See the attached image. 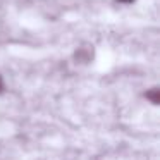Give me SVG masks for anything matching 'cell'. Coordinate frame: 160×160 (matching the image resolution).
I'll list each match as a JSON object with an SVG mask.
<instances>
[{
  "instance_id": "1",
  "label": "cell",
  "mask_w": 160,
  "mask_h": 160,
  "mask_svg": "<svg viewBox=\"0 0 160 160\" xmlns=\"http://www.w3.org/2000/svg\"><path fill=\"white\" fill-rule=\"evenodd\" d=\"M146 98H148L152 103H158L160 102V91H158V88H152V90H148L146 91Z\"/></svg>"
},
{
  "instance_id": "2",
  "label": "cell",
  "mask_w": 160,
  "mask_h": 160,
  "mask_svg": "<svg viewBox=\"0 0 160 160\" xmlns=\"http://www.w3.org/2000/svg\"><path fill=\"white\" fill-rule=\"evenodd\" d=\"M91 55H93V53L90 52V50H78L76 52V60L78 62H88V60L91 59Z\"/></svg>"
},
{
  "instance_id": "3",
  "label": "cell",
  "mask_w": 160,
  "mask_h": 160,
  "mask_svg": "<svg viewBox=\"0 0 160 160\" xmlns=\"http://www.w3.org/2000/svg\"><path fill=\"white\" fill-rule=\"evenodd\" d=\"M115 2H119V4H132L134 0H115Z\"/></svg>"
},
{
  "instance_id": "4",
  "label": "cell",
  "mask_w": 160,
  "mask_h": 160,
  "mask_svg": "<svg viewBox=\"0 0 160 160\" xmlns=\"http://www.w3.org/2000/svg\"><path fill=\"white\" fill-rule=\"evenodd\" d=\"M2 90H4V81H2V78H0V93H2Z\"/></svg>"
}]
</instances>
